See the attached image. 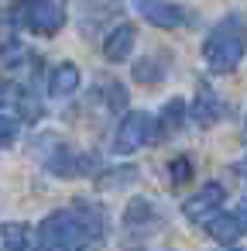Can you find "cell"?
I'll list each match as a JSON object with an SVG mask.
<instances>
[{
  "mask_svg": "<svg viewBox=\"0 0 247 251\" xmlns=\"http://www.w3.org/2000/svg\"><path fill=\"white\" fill-rule=\"evenodd\" d=\"M165 69H168V66L151 55V59H141V62L134 66V79H137V83H155V79L165 76Z\"/></svg>",
  "mask_w": 247,
  "mask_h": 251,
  "instance_id": "cell-15",
  "label": "cell"
},
{
  "mask_svg": "<svg viewBox=\"0 0 247 251\" xmlns=\"http://www.w3.org/2000/svg\"><path fill=\"white\" fill-rule=\"evenodd\" d=\"M172 182H185L189 176H192V162L185 158V155H179V158H172Z\"/></svg>",
  "mask_w": 247,
  "mask_h": 251,
  "instance_id": "cell-18",
  "label": "cell"
},
{
  "mask_svg": "<svg viewBox=\"0 0 247 251\" xmlns=\"http://www.w3.org/2000/svg\"><path fill=\"white\" fill-rule=\"evenodd\" d=\"M31 151H35V158L52 172V176H62V179H72V176H83V172H90V169H83L90 158H83V155H76L62 138H38L35 145H31Z\"/></svg>",
  "mask_w": 247,
  "mask_h": 251,
  "instance_id": "cell-4",
  "label": "cell"
},
{
  "mask_svg": "<svg viewBox=\"0 0 247 251\" xmlns=\"http://www.w3.org/2000/svg\"><path fill=\"white\" fill-rule=\"evenodd\" d=\"M141 18L161 31H175V28H185L189 25V14L179 7V4H168V0H134Z\"/></svg>",
  "mask_w": 247,
  "mask_h": 251,
  "instance_id": "cell-7",
  "label": "cell"
},
{
  "mask_svg": "<svg viewBox=\"0 0 247 251\" xmlns=\"http://www.w3.org/2000/svg\"><path fill=\"white\" fill-rule=\"evenodd\" d=\"M4 62H7L11 69L28 66V62H31V52H28V49H21L18 42H7V45H4Z\"/></svg>",
  "mask_w": 247,
  "mask_h": 251,
  "instance_id": "cell-17",
  "label": "cell"
},
{
  "mask_svg": "<svg viewBox=\"0 0 247 251\" xmlns=\"http://www.w3.org/2000/svg\"><path fill=\"white\" fill-rule=\"evenodd\" d=\"M66 21V0H18L14 4V25L31 35H59Z\"/></svg>",
  "mask_w": 247,
  "mask_h": 251,
  "instance_id": "cell-3",
  "label": "cell"
},
{
  "mask_svg": "<svg viewBox=\"0 0 247 251\" xmlns=\"http://www.w3.org/2000/svg\"><path fill=\"white\" fill-rule=\"evenodd\" d=\"M14 134H18V124H14L7 114H0V148H7V145L14 141Z\"/></svg>",
  "mask_w": 247,
  "mask_h": 251,
  "instance_id": "cell-19",
  "label": "cell"
},
{
  "mask_svg": "<svg viewBox=\"0 0 247 251\" xmlns=\"http://www.w3.org/2000/svg\"><path fill=\"white\" fill-rule=\"evenodd\" d=\"M244 25L240 18H223L202 42V59L213 73H233L244 59Z\"/></svg>",
  "mask_w": 247,
  "mask_h": 251,
  "instance_id": "cell-2",
  "label": "cell"
},
{
  "mask_svg": "<svg viewBox=\"0 0 247 251\" xmlns=\"http://www.w3.org/2000/svg\"><path fill=\"white\" fill-rule=\"evenodd\" d=\"M76 86H79V69H76L72 62H59V66H52V73H48V97L62 100V97L76 93Z\"/></svg>",
  "mask_w": 247,
  "mask_h": 251,
  "instance_id": "cell-12",
  "label": "cell"
},
{
  "mask_svg": "<svg viewBox=\"0 0 247 251\" xmlns=\"http://www.w3.org/2000/svg\"><path fill=\"white\" fill-rule=\"evenodd\" d=\"M103 237V213L93 203L55 210L42 220V244L48 251H90Z\"/></svg>",
  "mask_w": 247,
  "mask_h": 251,
  "instance_id": "cell-1",
  "label": "cell"
},
{
  "mask_svg": "<svg viewBox=\"0 0 247 251\" xmlns=\"http://www.w3.org/2000/svg\"><path fill=\"white\" fill-rule=\"evenodd\" d=\"M134 38H137L134 25H117L113 31H107V38H103V55H107V62H124V59L131 55V49H134Z\"/></svg>",
  "mask_w": 247,
  "mask_h": 251,
  "instance_id": "cell-11",
  "label": "cell"
},
{
  "mask_svg": "<svg viewBox=\"0 0 247 251\" xmlns=\"http://www.w3.org/2000/svg\"><path fill=\"white\" fill-rule=\"evenodd\" d=\"M237 220H240V227H244V230H247V200H244V203H240V210H237Z\"/></svg>",
  "mask_w": 247,
  "mask_h": 251,
  "instance_id": "cell-20",
  "label": "cell"
},
{
  "mask_svg": "<svg viewBox=\"0 0 247 251\" xmlns=\"http://www.w3.org/2000/svg\"><path fill=\"white\" fill-rule=\"evenodd\" d=\"M189 114H192V121H196L199 127H213V124L223 117V100L213 93V86L199 83V90H196V100H192Z\"/></svg>",
  "mask_w": 247,
  "mask_h": 251,
  "instance_id": "cell-10",
  "label": "cell"
},
{
  "mask_svg": "<svg viewBox=\"0 0 247 251\" xmlns=\"http://www.w3.org/2000/svg\"><path fill=\"white\" fill-rule=\"evenodd\" d=\"M189 107H185V100H172L168 107H165V121H161V131H179L185 121H189V114H185Z\"/></svg>",
  "mask_w": 247,
  "mask_h": 251,
  "instance_id": "cell-16",
  "label": "cell"
},
{
  "mask_svg": "<svg viewBox=\"0 0 247 251\" xmlns=\"http://www.w3.org/2000/svg\"><path fill=\"white\" fill-rule=\"evenodd\" d=\"M0 114H14V117L35 124V121L42 117V103H38V97H35L24 83L0 79Z\"/></svg>",
  "mask_w": 247,
  "mask_h": 251,
  "instance_id": "cell-6",
  "label": "cell"
},
{
  "mask_svg": "<svg viewBox=\"0 0 247 251\" xmlns=\"http://www.w3.org/2000/svg\"><path fill=\"white\" fill-rule=\"evenodd\" d=\"M151 138H155V121H151V114H148V110H131V114L120 121L117 134H113V151H117V155H131V151L151 145Z\"/></svg>",
  "mask_w": 247,
  "mask_h": 251,
  "instance_id": "cell-5",
  "label": "cell"
},
{
  "mask_svg": "<svg viewBox=\"0 0 247 251\" xmlns=\"http://www.w3.org/2000/svg\"><path fill=\"white\" fill-rule=\"evenodd\" d=\"M0 248H4V251H31L28 224H4V227H0Z\"/></svg>",
  "mask_w": 247,
  "mask_h": 251,
  "instance_id": "cell-14",
  "label": "cell"
},
{
  "mask_svg": "<svg viewBox=\"0 0 247 251\" xmlns=\"http://www.w3.org/2000/svg\"><path fill=\"white\" fill-rule=\"evenodd\" d=\"M124 224H127V230H131L134 237H144V234L158 230V224H165V217L158 213V206H155L151 200L134 196V203H131L127 213H124Z\"/></svg>",
  "mask_w": 247,
  "mask_h": 251,
  "instance_id": "cell-8",
  "label": "cell"
},
{
  "mask_svg": "<svg viewBox=\"0 0 247 251\" xmlns=\"http://www.w3.org/2000/svg\"><path fill=\"white\" fill-rule=\"evenodd\" d=\"M206 230H209L216 241H223V244H233V241L244 234V227H240L237 213H213V217L206 220Z\"/></svg>",
  "mask_w": 247,
  "mask_h": 251,
  "instance_id": "cell-13",
  "label": "cell"
},
{
  "mask_svg": "<svg viewBox=\"0 0 247 251\" xmlns=\"http://www.w3.org/2000/svg\"><path fill=\"white\" fill-rule=\"evenodd\" d=\"M220 203H223V186L220 182H206L196 196H189L185 200V217L189 220H209L216 210H220Z\"/></svg>",
  "mask_w": 247,
  "mask_h": 251,
  "instance_id": "cell-9",
  "label": "cell"
},
{
  "mask_svg": "<svg viewBox=\"0 0 247 251\" xmlns=\"http://www.w3.org/2000/svg\"><path fill=\"white\" fill-rule=\"evenodd\" d=\"M233 169H237V176H244V179H247V158H244V162H237Z\"/></svg>",
  "mask_w": 247,
  "mask_h": 251,
  "instance_id": "cell-21",
  "label": "cell"
}]
</instances>
